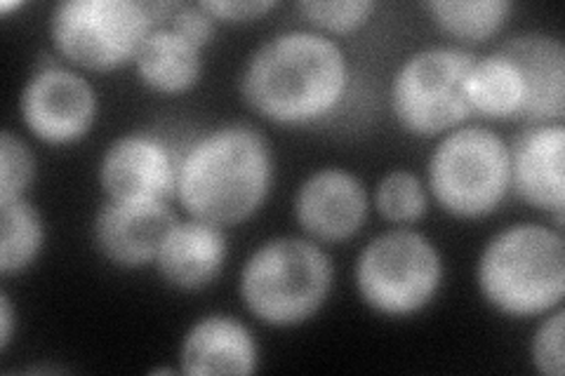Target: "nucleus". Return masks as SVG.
I'll return each mask as SVG.
<instances>
[{"label":"nucleus","instance_id":"27","mask_svg":"<svg viewBox=\"0 0 565 376\" xmlns=\"http://www.w3.org/2000/svg\"><path fill=\"white\" fill-rule=\"evenodd\" d=\"M17 8H24V3H0V12H3V14H8L10 10H17Z\"/></svg>","mask_w":565,"mask_h":376},{"label":"nucleus","instance_id":"17","mask_svg":"<svg viewBox=\"0 0 565 376\" xmlns=\"http://www.w3.org/2000/svg\"><path fill=\"white\" fill-rule=\"evenodd\" d=\"M203 47L168 24H156L132 60L139 80L151 93L177 97L196 87L203 76Z\"/></svg>","mask_w":565,"mask_h":376},{"label":"nucleus","instance_id":"26","mask_svg":"<svg viewBox=\"0 0 565 376\" xmlns=\"http://www.w3.org/2000/svg\"><path fill=\"white\" fill-rule=\"evenodd\" d=\"M14 334V309L8 292L0 294V351H8Z\"/></svg>","mask_w":565,"mask_h":376},{"label":"nucleus","instance_id":"15","mask_svg":"<svg viewBox=\"0 0 565 376\" xmlns=\"http://www.w3.org/2000/svg\"><path fill=\"white\" fill-rule=\"evenodd\" d=\"M226 255L224 228L191 217L170 228L156 257V268L170 288L199 292L220 278Z\"/></svg>","mask_w":565,"mask_h":376},{"label":"nucleus","instance_id":"10","mask_svg":"<svg viewBox=\"0 0 565 376\" xmlns=\"http://www.w3.org/2000/svg\"><path fill=\"white\" fill-rule=\"evenodd\" d=\"M180 158L161 137L132 132L118 137L99 163V186L106 201L172 203L177 201Z\"/></svg>","mask_w":565,"mask_h":376},{"label":"nucleus","instance_id":"16","mask_svg":"<svg viewBox=\"0 0 565 376\" xmlns=\"http://www.w3.org/2000/svg\"><path fill=\"white\" fill-rule=\"evenodd\" d=\"M516 62L525 89V122H563L565 116V47L554 35L521 33L500 45Z\"/></svg>","mask_w":565,"mask_h":376},{"label":"nucleus","instance_id":"5","mask_svg":"<svg viewBox=\"0 0 565 376\" xmlns=\"http://www.w3.org/2000/svg\"><path fill=\"white\" fill-rule=\"evenodd\" d=\"M436 203L457 219H483L511 189L509 144L481 125L457 128L438 141L427 170Z\"/></svg>","mask_w":565,"mask_h":376},{"label":"nucleus","instance_id":"4","mask_svg":"<svg viewBox=\"0 0 565 376\" xmlns=\"http://www.w3.org/2000/svg\"><path fill=\"white\" fill-rule=\"evenodd\" d=\"M332 278V261L313 240L274 238L245 261L241 299L264 325L297 327L326 307Z\"/></svg>","mask_w":565,"mask_h":376},{"label":"nucleus","instance_id":"23","mask_svg":"<svg viewBox=\"0 0 565 376\" xmlns=\"http://www.w3.org/2000/svg\"><path fill=\"white\" fill-rule=\"evenodd\" d=\"M35 179V160L29 147L10 130L0 135V203L26 198Z\"/></svg>","mask_w":565,"mask_h":376},{"label":"nucleus","instance_id":"11","mask_svg":"<svg viewBox=\"0 0 565 376\" xmlns=\"http://www.w3.org/2000/svg\"><path fill=\"white\" fill-rule=\"evenodd\" d=\"M295 219L318 243H347L367 222V191L356 174L326 168L309 174L295 193Z\"/></svg>","mask_w":565,"mask_h":376},{"label":"nucleus","instance_id":"7","mask_svg":"<svg viewBox=\"0 0 565 376\" xmlns=\"http://www.w3.org/2000/svg\"><path fill=\"white\" fill-rule=\"evenodd\" d=\"M476 57L465 47L431 45L401 64L392 80V114L405 132L444 137L469 116L467 78Z\"/></svg>","mask_w":565,"mask_h":376},{"label":"nucleus","instance_id":"19","mask_svg":"<svg viewBox=\"0 0 565 376\" xmlns=\"http://www.w3.org/2000/svg\"><path fill=\"white\" fill-rule=\"evenodd\" d=\"M436 26L462 43H483L498 35L514 6L507 0H431L424 3Z\"/></svg>","mask_w":565,"mask_h":376},{"label":"nucleus","instance_id":"9","mask_svg":"<svg viewBox=\"0 0 565 376\" xmlns=\"http://www.w3.org/2000/svg\"><path fill=\"white\" fill-rule=\"evenodd\" d=\"M97 93L78 71L45 60L26 80L20 97L22 120L33 137L50 147H68L93 130Z\"/></svg>","mask_w":565,"mask_h":376},{"label":"nucleus","instance_id":"24","mask_svg":"<svg viewBox=\"0 0 565 376\" xmlns=\"http://www.w3.org/2000/svg\"><path fill=\"white\" fill-rule=\"evenodd\" d=\"M565 311L558 307L546 313L542 325L533 334V344H530V361L535 369L544 376H563L565 374Z\"/></svg>","mask_w":565,"mask_h":376},{"label":"nucleus","instance_id":"1","mask_svg":"<svg viewBox=\"0 0 565 376\" xmlns=\"http://www.w3.org/2000/svg\"><path fill=\"white\" fill-rule=\"evenodd\" d=\"M349 78L338 43L313 29H290L253 52L241 74V95L264 120L299 128L338 109Z\"/></svg>","mask_w":565,"mask_h":376},{"label":"nucleus","instance_id":"18","mask_svg":"<svg viewBox=\"0 0 565 376\" xmlns=\"http://www.w3.org/2000/svg\"><path fill=\"white\" fill-rule=\"evenodd\" d=\"M467 99L471 116L525 122L527 89L516 62L502 47L473 62L467 78Z\"/></svg>","mask_w":565,"mask_h":376},{"label":"nucleus","instance_id":"6","mask_svg":"<svg viewBox=\"0 0 565 376\" xmlns=\"http://www.w3.org/2000/svg\"><path fill=\"white\" fill-rule=\"evenodd\" d=\"M444 282L438 247L413 228L370 240L356 259V288L365 307L386 318H408L436 299Z\"/></svg>","mask_w":565,"mask_h":376},{"label":"nucleus","instance_id":"3","mask_svg":"<svg viewBox=\"0 0 565 376\" xmlns=\"http://www.w3.org/2000/svg\"><path fill=\"white\" fill-rule=\"evenodd\" d=\"M490 307L509 318H537L565 297V240L558 228L514 224L492 236L476 266Z\"/></svg>","mask_w":565,"mask_h":376},{"label":"nucleus","instance_id":"25","mask_svg":"<svg viewBox=\"0 0 565 376\" xmlns=\"http://www.w3.org/2000/svg\"><path fill=\"white\" fill-rule=\"evenodd\" d=\"M201 8L215 17V22L243 24L255 22L276 8V0H201Z\"/></svg>","mask_w":565,"mask_h":376},{"label":"nucleus","instance_id":"8","mask_svg":"<svg viewBox=\"0 0 565 376\" xmlns=\"http://www.w3.org/2000/svg\"><path fill=\"white\" fill-rule=\"evenodd\" d=\"M153 26V6L139 0H64L50 14V39L60 55L97 74L132 62Z\"/></svg>","mask_w":565,"mask_h":376},{"label":"nucleus","instance_id":"12","mask_svg":"<svg viewBox=\"0 0 565 376\" xmlns=\"http://www.w3.org/2000/svg\"><path fill=\"white\" fill-rule=\"evenodd\" d=\"M511 191L523 203L552 212L563 230L565 210V125L535 122L516 135L509 147Z\"/></svg>","mask_w":565,"mask_h":376},{"label":"nucleus","instance_id":"2","mask_svg":"<svg viewBox=\"0 0 565 376\" xmlns=\"http://www.w3.org/2000/svg\"><path fill=\"white\" fill-rule=\"evenodd\" d=\"M274 176L269 139L253 125L228 122L201 135L180 155L177 201L193 219L238 226L267 203Z\"/></svg>","mask_w":565,"mask_h":376},{"label":"nucleus","instance_id":"21","mask_svg":"<svg viewBox=\"0 0 565 376\" xmlns=\"http://www.w3.org/2000/svg\"><path fill=\"white\" fill-rule=\"evenodd\" d=\"M375 207L388 224L408 226L427 214L429 195L419 176L408 170H392L377 186Z\"/></svg>","mask_w":565,"mask_h":376},{"label":"nucleus","instance_id":"13","mask_svg":"<svg viewBox=\"0 0 565 376\" xmlns=\"http://www.w3.org/2000/svg\"><path fill=\"white\" fill-rule=\"evenodd\" d=\"M180 222L170 203L106 201L93 224L99 253L120 268L156 264L170 228Z\"/></svg>","mask_w":565,"mask_h":376},{"label":"nucleus","instance_id":"20","mask_svg":"<svg viewBox=\"0 0 565 376\" xmlns=\"http://www.w3.org/2000/svg\"><path fill=\"white\" fill-rule=\"evenodd\" d=\"M45 243L41 212L26 198L0 203V273H22L39 259Z\"/></svg>","mask_w":565,"mask_h":376},{"label":"nucleus","instance_id":"22","mask_svg":"<svg viewBox=\"0 0 565 376\" xmlns=\"http://www.w3.org/2000/svg\"><path fill=\"white\" fill-rule=\"evenodd\" d=\"M297 10L313 31L347 35L363 29L377 6L373 0H305Z\"/></svg>","mask_w":565,"mask_h":376},{"label":"nucleus","instance_id":"14","mask_svg":"<svg viewBox=\"0 0 565 376\" xmlns=\"http://www.w3.org/2000/svg\"><path fill=\"white\" fill-rule=\"evenodd\" d=\"M259 369L250 327L234 315L210 313L193 322L180 346V372L189 376H247Z\"/></svg>","mask_w":565,"mask_h":376}]
</instances>
